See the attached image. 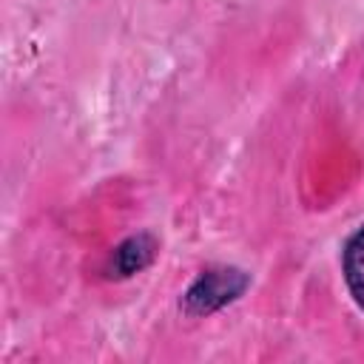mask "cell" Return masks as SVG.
Wrapping results in <instances>:
<instances>
[{
    "mask_svg": "<svg viewBox=\"0 0 364 364\" xmlns=\"http://www.w3.org/2000/svg\"><path fill=\"white\" fill-rule=\"evenodd\" d=\"M250 284L242 267H208L202 270L182 296V310L188 316H210L230 301H236Z\"/></svg>",
    "mask_w": 364,
    "mask_h": 364,
    "instance_id": "6da1fadb",
    "label": "cell"
},
{
    "mask_svg": "<svg viewBox=\"0 0 364 364\" xmlns=\"http://www.w3.org/2000/svg\"><path fill=\"white\" fill-rule=\"evenodd\" d=\"M156 250H159V242L151 236V233H134L128 239H122L114 253H111V262H108V276H117V279H128L134 273H142L154 259H156Z\"/></svg>",
    "mask_w": 364,
    "mask_h": 364,
    "instance_id": "7a4b0ae2",
    "label": "cell"
},
{
    "mask_svg": "<svg viewBox=\"0 0 364 364\" xmlns=\"http://www.w3.org/2000/svg\"><path fill=\"white\" fill-rule=\"evenodd\" d=\"M341 270H344V282L353 301L364 310V225L347 239L341 253Z\"/></svg>",
    "mask_w": 364,
    "mask_h": 364,
    "instance_id": "3957f363",
    "label": "cell"
}]
</instances>
